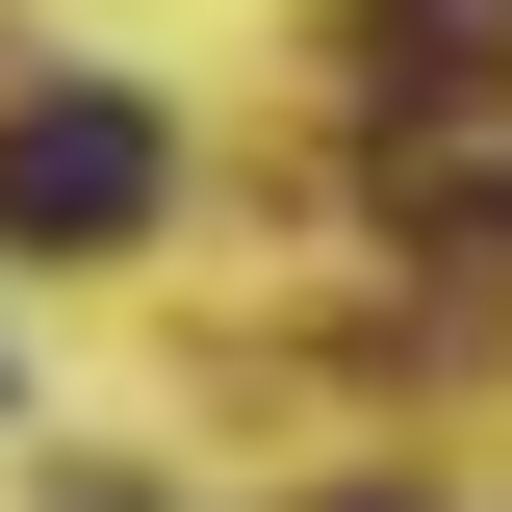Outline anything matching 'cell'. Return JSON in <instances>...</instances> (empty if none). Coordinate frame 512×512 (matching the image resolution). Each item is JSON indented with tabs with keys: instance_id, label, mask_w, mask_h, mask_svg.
Segmentation results:
<instances>
[{
	"instance_id": "obj_2",
	"label": "cell",
	"mask_w": 512,
	"mask_h": 512,
	"mask_svg": "<svg viewBox=\"0 0 512 512\" xmlns=\"http://www.w3.org/2000/svg\"><path fill=\"white\" fill-rule=\"evenodd\" d=\"M436 205H512V103H487V128H461V154H436Z\"/></svg>"
},
{
	"instance_id": "obj_1",
	"label": "cell",
	"mask_w": 512,
	"mask_h": 512,
	"mask_svg": "<svg viewBox=\"0 0 512 512\" xmlns=\"http://www.w3.org/2000/svg\"><path fill=\"white\" fill-rule=\"evenodd\" d=\"M154 205H180V154H154V103H128V77L0 103V256H128Z\"/></svg>"
}]
</instances>
